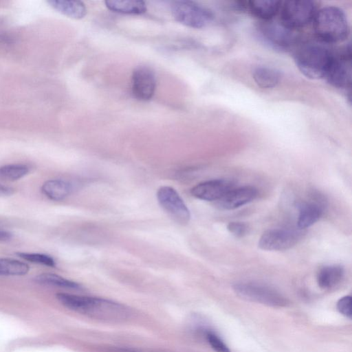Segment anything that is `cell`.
I'll use <instances>...</instances> for the list:
<instances>
[{"label": "cell", "mask_w": 352, "mask_h": 352, "mask_svg": "<svg viewBox=\"0 0 352 352\" xmlns=\"http://www.w3.org/2000/svg\"><path fill=\"white\" fill-rule=\"evenodd\" d=\"M56 298L71 310L102 321H122L131 314L124 305L102 298L58 293Z\"/></svg>", "instance_id": "cell-1"}, {"label": "cell", "mask_w": 352, "mask_h": 352, "mask_svg": "<svg viewBox=\"0 0 352 352\" xmlns=\"http://www.w3.org/2000/svg\"><path fill=\"white\" fill-rule=\"evenodd\" d=\"M316 35L323 42L336 43L345 41L350 28L344 12L336 6H327L317 11L313 19Z\"/></svg>", "instance_id": "cell-2"}, {"label": "cell", "mask_w": 352, "mask_h": 352, "mask_svg": "<svg viewBox=\"0 0 352 352\" xmlns=\"http://www.w3.org/2000/svg\"><path fill=\"white\" fill-rule=\"evenodd\" d=\"M333 54L322 45L307 44L301 47L295 55V62L307 78L316 80L325 77Z\"/></svg>", "instance_id": "cell-3"}, {"label": "cell", "mask_w": 352, "mask_h": 352, "mask_svg": "<svg viewBox=\"0 0 352 352\" xmlns=\"http://www.w3.org/2000/svg\"><path fill=\"white\" fill-rule=\"evenodd\" d=\"M170 9L175 21L190 28L206 27L214 18L210 10L192 1H175L172 3Z\"/></svg>", "instance_id": "cell-4"}, {"label": "cell", "mask_w": 352, "mask_h": 352, "mask_svg": "<svg viewBox=\"0 0 352 352\" xmlns=\"http://www.w3.org/2000/svg\"><path fill=\"white\" fill-rule=\"evenodd\" d=\"M234 292L241 298L273 307H283L287 299L274 289L255 283H240L233 286Z\"/></svg>", "instance_id": "cell-5"}, {"label": "cell", "mask_w": 352, "mask_h": 352, "mask_svg": "<svg viewBox=\"0 0 352 352\" xmlns=\"http://www.w3.org/2000/svg\"><path fill=\"white\" fill-rule=\"evenodd\" d=\"M316 12V6L311 1H287L281 7L280 23L293 30L313 21Z\"/></svg>", "instance_id": "cell-6"}, {"label": "cell", "mask_w": 352, "mask_h": 352, "mask_svg": "<svg viewBox=\"0 0 352 352\" xmlns=\"http://www.w3.org/2000/svg\"><path fill=\"white\" fill-rule=\"evenodd\" d=\"M157 199L164 210L177 223L187 224L190 213L178 192L170 186H162L157 192Z\"/></svg>", "instance_id": "cell-7"}, {"label": "cell", "mask_w": 352, "mask_h": 352, "mask_svg": "<svg viewBox=\"0 0 352 352\" xmlns=\"http://www.w3.org/2000/svg\"><path fill=\"white\" fill-rule=\"evenodd\" d=\"M302 232L290 229L274 228L266 230L261 236L258 248L267 251L287 250L298 242Z\"/></svg>", "instance_id": "cell-8"}, {"label": "cell", "mask_w": 352, "mask_h": 352, "mask_svg": "<svg viewBox=\"0 0 352 352\" xmlns=\"http://www.w3.org/2000/svg\"><path fill=\"white\" fill-rule=\"evenodd\" d=\"M156 76L154 71L146 65L136 67L132 74V93L140 100L152 98L156 88Z\"/></svg>", "instance_id": "cell-9"}, {"label": "cell", "mask_w": 352, "mask_h": 352, "mask_svg": "<svg viewBox=\"0 0 352 352\" xmlns=\"http://www.w3.org/2000/svg\"><path fill=\"white\" fill-rule=\"evenodd\" d=\"M328 82L338 88H346L351 82V52L342 55H333L332 60L324 77Z\"/></svg>", "instance_id": "cell-10"}, {"label": "cell", "mask_w": 352, "mask_h": 352, "mask_svg": "<svg viewBox=\"0 0 352 352\" xmlns=\"http://www.w3.org/2000/svg\"><path fill=\"white\" fill-rule=\"evenodd\" d=\"M259 28L262 38L276 49H287L295 39L293 30L286 28L281 23L266 21Z\"/></svg>", "instance_id": "cell-11"}, {"label": "cell", "mask_w": 352, "mask_h": 352, "mask_svg": "<svg viewBox=\"0 0 352 352\" xmlns=\"http://www.w3.org/2000/svg\"><path fill=\"white\" fill-rule=\"evenodd\" d=\"M234 186V183L226 179H216L201 182L190 190L192 195L197 199L217 201Z\"/></svg>", "instance_id": "cell-12"}, {"label": "cell", "mask_w": 352, "mask_h": 352, "mask_svg": "<svg viewBox=\"0 0 352 352\" xmlns=\"http://www.w3.org/2000/svg\"><path fill=\"white\" fill-rule=\"evenodd\" d=\"M256 195L257 190L253 186L234 187L217 201L215 205L221 210H234L251 202Z\"/></svg>", "instance_id": "cell-13"}, {"label": "cell", "mask_w": 352, "mask_h": 352, "mask_svg": "<svg viewBox=\"0 0 352 352\" xmlns=\"http://www.w3.org/2000/svg\"><path fill=\"white\" fill-rule=\"evenodd\" d=\"M322 214V206L314 202H302L299 206L297 225L304 230L316 223Z\"/></svg>", "instance_id": "cell-14"}, {"label": "cell", "mask_w": 352, "mask_h": 352, "mask_svg": "<svg viewBox=\"0 0 352 352\" xmlns=\"http://www.w3.org/2000/svg\"><path fill=\"white\" fill-rule=\"evenodd\" d=\"M49 5L57 12L72 19H80L87 14L85 5L76 0H50Z\"/></svg>", "instance_id": "cell-15"}, {"label": "cell", "mask_w": 352, "mask_h": 352, "mask_svg": "<svg viewBox=\"0 0 352 352\" xmlns=\"http://www.w3.org/2000/svg\"><path fill=\"white\" fill-rule=\"evenodd\" d=\"M344 268L339 265L324 266L317 274V283L322 289H330L337 285L344 277Z\"/></svg>", "instance_id": "cell-16"}, {"label": "cell", "mask_w": 352, "mask_h": 352, "mask_svg": "<svg viewBox=\"0 0 352 352\" xmlns=\"http://www.w3.org/2000/svg\"><path fill=\"white\" fill-rule=\"evenodd\" d=\"M41 190L49 199L60 201L71 193L72 186L69 182L63 179H50L43 184Z\"/></svg>", "instance_id": "cell-17"}, {"label": "cell", "mask_w": 352, "mask_h": 352, "mask_svg": "<svg viewBox=\"0 0 352 352\" xmlns=\"http://www.w3.org/2000/svg\"><path fill=\"white\" fill-rule=\"evenodd\" d=\"M281 2L279 1H252L248 3L250 12L256 17L270 21L278 12Z\"/></svg>", "instance_id": "cell-18"}, {"label": "cell", "mask_w": 352, "mask_h": 352, "mask_svg": "<svg viewBox=\"0 0 352 352\" xmlns=\"http://www.w3.org/2000/svg\"><path fill=\"white\" fill-rule=\"evenodd\" d=\"M104 3L110 10L116 12L141 14L146 11L145 3L140 0H107Z\"/></svg>", "instance_id": "cell-19"}, {"label": "cell", "mask_w": 352, "mask_h": 352, "mask_svg": "<svg viewBox=\"0 0 352 352\" xmlns=\"http://www.w3.org/2000/svg\"><path fill=\"white\" fill-rule=\"evenodd\" d=\"M252 76L256 83L265 89L274 87L280 80V74L278 71L265 66L256 67Z\"/></svg>", "instance_id": "cell-20"}, {"label": "cell", "mask_w": 352, "mask_h": 352, "mask_svg": "<svg viewBox=\"0 0 352 352\" xmlns=\"http://www.w3.org/2000/svg\"><path fill=\"white\" fill-rule=\"evenodd\" d=\"M35 281L39 284L52 285L65 289H80L81 285L78 283L66 279L57 274L51 273H43L35 278Z\"/></svg>", "instance_id": "cell-21"}, {"label": "cell", "mask_w": 352, "mask_h": 352, "mask_svg": "<svg viewBox=\"0 0 352 352\" xmlns=\"http://www.w3.org/2000/svg\"><path fill=\"white\" fill-rule=\"evenodd\" d=\"M28 264L11 258H0V275L22 276L29 271Z\"/></svg>", "instance_id": "cell-22"}, {"label": "cell", "mask_w": 352, "mask_h": 352, "mask_svg": "<svg viewBox=\"0 0 352 352\" xmlns=\"http://www.w3.org/2000/svg\"><path fill=\"white\" fill-rule=\"evenodd\" d=\"M29 172L28 166L22 164H13L0 167V177L14 181L23 177Z\"/></svg>", "instance_id": "cell-23"}, {"label": "cell", "mask_w": 352, "mask_h": 352, "mask_svg": "<svg viewBox=\"0 0 352 352\" xmlns=\"http://www.w3.org/2000/svg\"><path fill=\"white\" fill-rule=\"evenodd\" d=\"M18 256L31 263L41 264L48 267H55L54 260L49 255L38 253L18 252Z\"/></svg>", "instance_id": "cell-24"}, {"label": "cell", "mask_w": 352, "mask_h": 352, "mask_svg": "<svg viewBox=\"0 0 352 352\" xmlns=\"http://www.w3.org/2000/svg\"><path fill=\"white\" fill-rule=\"evenodd\" d=\"M206 339L211 347L217 352H230L228 347L223 340L214 333L207 331Z\"/></svg>", "instance_id": "cell-25"}, {"label": "cell", "mask_w": 352, "mask_h": 352, "mask_svg": "<svg viewBox=\"0 0 352 352\" xmlns=\"http://www.w3.org/2000/svg\"><path fill=\"white\" fill-rule=\"evenodd\" d=\"M227 229L235 237L241 238L247 234L248 227L243 222L232 221L227 225Z\"/></svg>", "instance_id": "cell-26"}, {"label": "cell", "mask_w": 352, "mask_h": 352, "mask_svg": "<svg viewBox=\"0 0 352 352\" xmlns=\"http://www.w3.org/2000/svg\"><path fill=\"white\" fill-rule=\"evenodd\" d=\"M351 302L352 300L350 296L342 297L337 302V309L339 312L350 319L352 317Z\"/></svg>", "instance_id": "cell-27"}, {"label": "cell", "mask_w": 352, "mask_h": 352, "mask_svg": "<svg viewBox=\"0 0 352 352\" xmlns=\"http://www.w3.org/2000/svg\"><path fill=\"white\" fill-rule=\"evenodd\" d=\"M12 234L7 230L0 229V241H6L12 239Z\"/></svg>", "instance_id": "cell-28"}, {"label": "cell", "mask_w": 352, "mask_h": 352, "mask_svg": "<svg viewBox=\"0 0 352 352\" xmlns=\"http://www.w3.org/2000/svg\"><path fill=\"white\" fill-rule=\"evenodd\" d=\"M12 192V189L7 186L0 185V195H9Z\"/></svg>", "instance_id": "cell-29"}]
</instances>
